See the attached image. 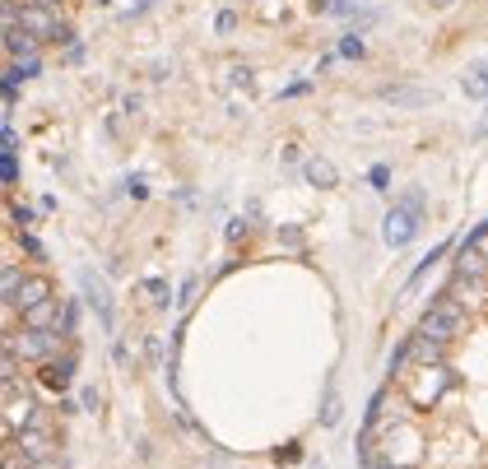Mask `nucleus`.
<instances>
[{
  "label": "nucleus",
  "instance_id": "1",
  "mask_svg": "<svg viewBox=\"0 0 488 469\" xmlns=\"http://www.w3.org/2000/svg\"><path fill=\"white\" fill-rule=\"evenodd\" d=\"M423 210H428V195H423L419 187L404 191L400 205H391V214L381 219V242H386V247H391V251L410 247V242L419 237V228H423Z\"/></svg>",
  "mask_w": 488,
  "mask_h": 469
},
{
  "label": "nucleus",
  "instance_id": "2",
  "mask_svg": "<svg viewBox=\"0 0 488 469\" xmlns=\"http://www.w3.org/2000/svg\"><path fill=\"white\" fill-rule=\"evenodd\" d=\"M465 325H470V316H465V307L456 298H437L428 312H423V321H419V335H428V339H437V344H452L456 335H465Z\"/></svg>",
  "mask_w": 488,
  "mask_h": 469
},
{
  "label": "nucleus",
  "instance_id": "3",
  "mask_svg": "<svg viewBox=\"0 0 488 469\" xmlns=\"http://www.w3.org/2000/svg\"><path fill=\"white\" fill-rule=\"evenodd\" d=\"M60 344H66L60 330H24V335H10L5 349L19 354V358H28V362H52Z\"/></svg>",
  "mask_w": 488,
  "mask_h": 469
},
{
  "label": "nucleus",
  "instance_id": "4",
  "mask_svg": "<svg viewBox=\"0 0 488 469\" xmlns=\"http://www.w3.org/2000/svg\"><path fill=\"white\" fill-rule=\"evenodd\" d=\"M79 293H84V302L98 312V321L108 325H116V307H112V293H108V283H103V274H93V270H79Z\"/></svg>",
  "mask_w": 488,
  "mask_h": 469
},
{
  "label": "nucleus",
  "instance_id": "5",
  "mask_svg": "<svg viewBox=\"0 0 488 469\" xmlns=\"http://www.w3.org/2000/svg\"><path fill=\"white\" fill-rule=\"evenodd\" d=\"M419 372H423V377L410 386V400L423 409V404H437V395L452 386V372H446V362H442V367H419Z\"/></svg>",
  "mask_w": 488,
  "mask_h": 469
},
{
  "label": "nucleus",
  "instance_id": "6",
  "mask_svg": "<svg viewBox=\"0 0 488 469\" xmlns=\"http://www.w3.org/2000/svg\"><path fill=\"white\" fill-rule=\"evenodd\" d=\"M19 456L33 465H56V437H47L43 427H28V433H19Z\"/></svg>",
  "mask_w": 488,
  "mask_h": 469
},
{
  "label": "nucleus",
  "instance_id": "7",
  "mask_svg": "<svg viewBox=\"0 0 488 469\" xmlns=\"http://www.w3.org/2000/svg\"><path fill=\"white\" fill-rule=\"evenodd\" d=\"M33 427V400L28 395H5V437L14 441V433Z\"/></svg>",
  "mask_w": 488,
  "mask_h": 469
},
{
  "label": "nucleus",
  "instance_id": "8",
  "mask_svg": "<svg viewBox=\"0 0 488 469\" xmlns=\"http://www.w3.org/2000/svg\"><path fill=\"white\" fill-rule=\"evenodd\" d=\"M381 103H391V107H428L433 93L428 89H410V84H386L381 89Z\"/></svg>",
  "mask_w": 488,
  "mask_h": 469
},
{
  "label": "nucleus",
  "instance_id": "9",
  "mask_svg": "<svg viewBox=\"0 0 488 469\" xmlns=\"http://www.w3.org/2000/svg\"><path fill=\"white\" fill-rule=\"evenodd\" d=\"M460 89H465V98H479V103H488V56H479V60H470V66H465Z\"/></svg>",
  "mask_w": 488,
  "mask_h": 469
},
{
  "label": "nucleus",
  "instance_id": "10",
  "mask_svg": "<svg viewBox=\"0 0 488 469\" xmlns=\"http://www.w3.org/2000/svg\"><path fill=\"white\" fill-rule=\"evenodd\" d=\"M43 302H52V283H47V279H24V289H19L14 307H19V312H33V307H43Z\"/></svg>",
  "mask_w": 488,
  "mask_h": 469
},
{
  "label": "nucleus",
  "instance_id": "11",
  "mask_svg": "<svg viewBox=\"0 0 488 469\" xmlns=\"http://www.w3.org/2000/svg\"><path fill=\"white\" fill-rule=\"evenodd\" d=\"M70 377H75V358L66 354V358H52V362H43V381L52 386V391H66L70 386Z\"/></svg>",
  "mask_w": 488,
  "mask_h": 469
},
{
  "label": "nucleus",
  "instance_id": "12",
  "mask_svg": "<svg viewBox=\"0 0 488 469\" xmlns=\"http://www.w3.org/2000/svg\"><path fill=\"white\" fill-rule=\"evenodd\" d=\"M302 172H308V181H312V187H321V191H331L335 181H340V172H335L331 158H308V168H302Z\"/></svg>",
  "mask_w": 488,
  "mask_h": 469
},
{
  "label": "nucleus",
  "instance_id": "13",
  "mask_svg": "<svg viewBox=\"0 0 488 469\" xmlns=\"http://www.w3.org/2000/svg\"><path fill=\"white\" fill-rule=\"evenodd\" d=\"M19 28H24V33H47V37H56V24H52V14H47L43 5L19 10Z\"/></svg>",
  "mask_w": 488,
  "mask_h": 469
},
{
  "label": "nucleus",
  "instance_id": "14",
  "mask_svg": "<svg viewBox=\"0 0 488 469\" xmlns=\"http://www.w3.org/2000/svg\"><path fill=\"white\" fill-rule=\"evenodd\" d=\"M5 52H10L14 60H28V56L37 52V37L24 33V28H10V33H5Z\"/></svg>",
  "mask_w": 488,
  "mask_h": 469
},
{
  "label": "nucleus",
  "instance_id": "15",
  "mask_svg": "<svg viewBox=\"0 0 488 469\" xmlns=\"http://www.w3.org/2000/svg\"><path fill=\"white\" fill-rule=\"evenodd\" d=\"M24 321H28V330H60L56 325V298L43 302V307H33V312H24Z\"/></svg>",
  "mask_w": 488,
  "mask_h": 469
},
{
  "label": "nucleus",
  "instance_id": "16",
  "mask_svg": "<svg viewBox=\"0 0 488 469\" xmlns=\"http://www.w3.org/2000/svg\"><path fill=\"white\" fill-rule=\"evenodd\" d=\"M19 289H24V274L14 270V265H5V274H0V302L14 312V302H19Z\"/></svg>",
  "mask_w": 488,
  "mask_h": 469
},
{
  "label": "nucleus",
  "instance_id": "17",
  "mask_svg": "<svg viewBox=\"0 0 488 469\" xmlns=\"http://www.w3.org/2000/svg\"><path fill=\"white\" fill-rule=\"evenodd\" d=\"M140 298L154 302V307H168L172 289H168V279H140Z\"/></svg>",
  "mask_w": 488,
  "mask_h": 469
},
{
  "label": "nucleus",
  "instance_id": "18",
  "mask_svg": "<svg viewBox=\"0 0 488 469\" xmlns=\"http://www.w3.org/2000/svg\"><path fill=\"white\" fill-rule=\"evenodd\" d=\"M75 330H79V302L70 298V302H60V335L70 339Z\"/></svg>",
  "mask_w": 488,
  "mask_h": 469
},
{
  "label": "nucleus",
  "instance_id": "19",
  "mask_svg": "<svg viewBox=\"0 0 488 469\" xmlns=\"http://www.w3.org/2000/svg\"><path fill=\"white\" fill-rule=\"evenodd\" d=\"M321 423H325V427H335V423H340V395H335V386H331V391H325V404H321Z\"/></svg>",
  "mask_w": 488,
  "mask_h": 469
},
{
  "label": "nucleus",
  "instance_id": "20",
  "mask_svg": "<svg viewBox=\"0 0 488 469\" xmlns=\"http://www.w3.org/2000/svg\"><path fill=\"white\" fill-rule=\"evenodd\" d=\"M442 251H446V242H442V247H433V251H428V256H423V265H419V270H414V274H410V283H419V279H423V274H428V270H433V265H437V260H442Z\"/></svg>",
  "mask_w": 488,
  "mask_h": 469
},
{
  "label": "nucleus",
  "instance_id": "21",
  "mask_svg": "<svg viewBox=\"0 0 488 469\" xmlns=\"http://www.w3.org/2000/svg\"><path fill=\"white\" fill-rule=\"evenodd\" d=\"M37 70H43V66H37V56H28V60H19V66H14L5 79H33Z\"/></svg>",
  "mask_w": 488,
  "mask_h": 469
},
{
  "label": "nucleus",
  "instance_id": "22",
  "mask_svg": "<svg viewBox=\"0 0 488 469\" xmlns=\"http://www.w3.org/2000/svg\"><path fill=\"white\" fill-rule=\"evenodd\" d=\"M0 177H5V187H14V177H19V163H14V154H5V158H0Z\"/></svg>",
  "mask_w": 488,
  "mask_h": 469
},
{
  "label": "nucleus",
  "instance_id": "23",
  "mask_svg": "<svg viewBox=\"0 0 488 469\" xmlns=\"http://www.w3.org/2000/svg\"><path fill=\"white\" fill-rule=\"evenodd\" d=\"M340 56H363V37H358V33H349V37L340 43Z\"/></svg>",
  "mask_w": 488,
  "mask_h": 469
},
{
  "label": "nucleus",
  "instance_id": "24",
  "mask_svg": "<svg viewBox=\"0 0 488 469\" xmlns=\"http://www.w3.org/2000/svg\"><path fill=\"white\" fill-rule=\"evenodd\" d=\"M214 28H219V33H233V28H237V14H233V10H223V14L214 19Z\"/></svg>",
  "mask_w": 488,
  "mask_h": 469
},
{
  "label": "nucleus",
  "instance_id": "25",
  "mask_svg": "<svg viewBox=\"0 0 488 469\" xmlns=\"http://www.w3.org/2000/svg\"><path fill=\"white\" fill-rule=\"evenodd\" d=\"M368 177H372V187H377V191H391V187H386V181H391V172H386L381 163H377V168H372Z\"/></svg>",
  "mask_w": 488,
  "mask_h": 469
},
{
  "label": "nucleus",
  "instance_id": "26",
  "mask_svg": "<svg viewBox=\"0 0 488 469\" xmlns=\"http://www.w3.org/2000/svg\"><path fill=\"white\" fill-rule=\"evenodd\" d=\"M349 10H358V0H331V14H349Z\"/></svg>",
  "mask_w": 488,
  "mask_h": 469
},
{
  "label": "nucleus",
  "instance_id": "27",
  "mask_svg": "<svg viewBox=\"0 0 488 469\" xmlns=\"http://www.w3.org/2000/svg\"><path fill=\"white\" fill-rule=\"evenodd\" d=\"M237 237H247V223H242V219L228 223V242H237Z\"/></svg>",
  "mask_w": 488,
  "mask_h": 469
},
{
  "label": "nucleus",
  "instance_id": "28",
  "mask_svg": "<svg viewBox=\"0 0 488 469\" xmlns=\"http://www.w3.org/2000/svg\"><path fill=\"white\" fill-rule=\"evenodd\" d=\"M79 404H84V409L93 414V409H98V391H79Z\"/></svg>",
  "mask_w": 488,
  "mask_h": 469
},
{
  "label": "nucleus",
  "instance_id": "29",
  "mask_svg": "<svg viewBox=\"0 0 488 469\" xmlns=\"http://www.w3.org/2000/svg\"><path fill=\"white\" fill-rule=\"evenodd\" d=\"M363 465H368V469H400L391 456H386V460H363Z\"/></svg>",
  "mask_w": 488,
  "mask_h": 469
},
{
  "label": "nucleus",
  "instance_id": "30",
  "mask_svg": "<svg viewBox=\"0 0 488 469\" xmlns=\"http://www.w3.org/2000/svg\"><path fill=\"white\" fill-rule=\"evenodd\" d=\"M33 5H43V10H56V5H60V0H33Z\"/></svg>",
  "mask_w": 488,
  "mask_h": 469
},
{
  "label": "nucleus",
  "instance_id": "31",
  "mask_svg": "<svg viewBox=\"0 0 488 469\" xmlns=\"http://www.w3.org/2000/svg\"><path fill=\"white\" fill-rule=\"evenodd\" d=\"M437 5H452V0H437Z\"/></svg>",
  "mask_w": 488,
  "mask_h": 469
}]
</instances>
